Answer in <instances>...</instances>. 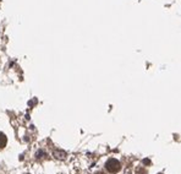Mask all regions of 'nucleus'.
Instances as JSON below:
<instances>
[{"instance_id": "nucleus-1", "label": "nucleus", "mask_w": 181, "mask_h": 174, "mask_svg": "<svg viewBox=\"0 0 181 174\" xmlns=\"http://www.w3.org/2000/svg\"><path fill=\"white\" fill-rule=\"evenodd\" d=\"M105 168H106V171H108L109 173L115 174V173H118L121 169V164H120V162H119L118 159L110 158V159H108V162L105 163Z\"/></svg>"}, {"instance_id": "nucleus-2", "label": "nucleus", "mask_w": 181, "mask_h": 174, "mask_svg": "<svg viewBox=\"0 0 181 174\" xmlns=\"http://www.w3.org/2000/svg\"><path fill=\"white\" fill-rule=\"evenodd\" d=\"M54 156H55V158H57V159H65V158H66V152H65V151H55Z\"/></svg>"}, {"instance_id": "nucleus-3", "label": "nucleus", "mask_w": 181, "mask_h": 174, "mask_svg": "<svg viewBox=\"0 0 181 174\" xmlns=\"http://www.w3.org/2000/svg\"><path fill=\"white\" fill-rule=\"evenodd\" d=\"M6 142H7V140H6V136H5V134H3V132H0V148L5 147V146H6Z\"/></svg>"}, {"instance_id": "nucleus-4", "label": "nucleus", "mask_w": 181, "mask_h": 174, "mask_svg": "<svg viewBox=\"0 0 181 174\" xmlns=\"http://www.w3.org/2000/svg\"><path fill=\"white\" fill-rule=\"evenodd\" d=\"M136 173H137V174H146L147 172L145 171V169H142V168H137V169H136Z\"/></svg>"}, {"instance_id": "nucleus-5", "label": "nucleus", "mask_w": 181, "mask_h": 174, "mask_svg": "<svg viewBox=\"0 0 181 174\" xmlns=\"http://www.w3.org/2000/svg\"><path fill=\"white\" fill-rule=\"evenodd\" d=\"M142 163L145 164V165H149V164H151L152 162H151V159H148V158H145V159L142 161Z\"/></svg>"}, {"instance_id": "nucleus-6", "label": "nucleus", "mask_w": 181, "mask_h": 174, "mask_svg": "<svg viewBox=\"0 0 181 174\" xmlns=\"http://www.w3.org/2000/svg\"><path fill=\"white\" fill-rule=\"evenodd\" d=\"M42 155H44V152L43 151H39L38 153H37V157H38V158H39V157H43Z\"/></svg>"}]
</instances>
